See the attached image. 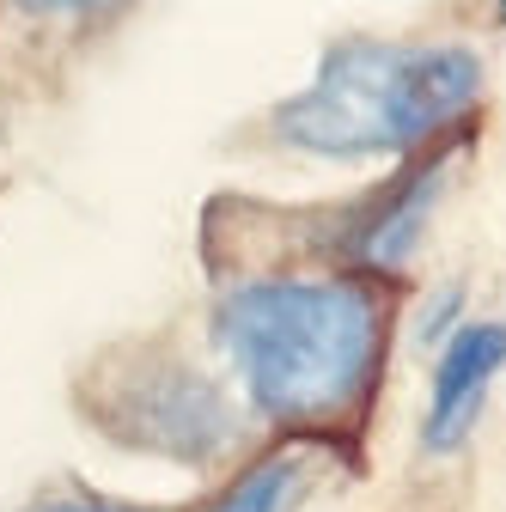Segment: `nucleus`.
I'll list each match as a JSON object with an SVG mask.
<instances>
[{"label":"nucleus","mask_w":506,"mask_h":512,"mask_svg":"<svg viewBox=\"0 0 506 512\" xmlns=\"http://www.w3.org/2000/svg\"><path fill=\"white\" fill-rule=\"evenodd\" d=\"M452 311H458V287H446V299H439V311H427V317H421V348L446 342V324H452Z\"/></svg>","instance_id":"obj_7"},{"label":"nucleus","mask_w":506,"mask_h":512,"mask_svg":"<svg viewBox=\"0 0 506 512\" xmlns=\"http://www.w3.org/2000/svg\"><path fill=\"white\" fill-rule=\"evenodd\" d=\"M104 421L116 427V439L183 458V464L220 458L238 433V415L220 397V384H208L202 372H189L177 360H141L135 378L110 384Z\"/></svg>","instance_id":"obj_3"},{"label":"nucleus","mask_w":506,"mask_h":512,"mask_svg":"<svg viewBox=\"0 0 506 512\" xmlns=\"http://www.w3.org/2000/svg\"><path fill=\"white\" fill-rule=\"evenodd\" d=\"M458 153H464V147H446L439 159H421V165L391 189V196L378 202V214H372V220L360 226V238H354V256H360L366 269L397 275L409 256H415V244H421V232H427L439 196H446V183H452Z\"/></svg>","instance_id":"obj_5"},{"label":"nucleus","mask_w":506,"mask_h":512,"mask_svg":"<svg viewBox=\"0 0 506 512\" xmlns=\"http://www.w3.org/2000/svg\"><path fill=\"white\" fill-rule=\"evenodd\" d=\"M482 98V61L458 43H336L305 92L275 110V135L318 159L409 153Z\"/></svg>","instance_id":"obj_2"},{"label":"nucleus","mask_w":506,"mask_h":512,"mask_svg":"<svg viewBox=\"0 0 506 512\" xmlns=\"http://www.w3.org/2000/svg\"><path fill=\"white\" fill-rule=\"evenodd\" d=\"M385 299L354 275L238 281L214 305V342L275 427H342L385 366Z\"/></svg>","instance_id":"obj_1"},{"label":"nucleus","mask_w":506,"mask_h":512,"mask_svg":"<svg viewBox=\"0 0 506 512\" xmlns=\"http://www.w3.org/2000/svg\"><path fill=\"white\" fill-rule=\"evenodd\" d=\"M305 488H311V458L299 445H281L263 464H250L208 512H293Z\"/></svg>","instance_id":"obj_6"},{"label":"nucleus","mask_w":506,"mask_h":512,"mask_svg":"<svg viewBox=\"0 0 506 512\" xmlns=\"http://www.w3.org/2000/svg\"><path fill=\"white\" fill-rule=\"evenodd\" d=\"M500 324H464L446 336V354L433 366V397H427V452H452L464 445V433L482 421V403H488V384L500 372Z\"/></svg>","instance_id":"obj_4"},{"label":"nucleus","mask_w":506,"mask_h":512,"mask_svg":"<svg viewBox=\"0 0 506 512\" xmlns=\"http://www.w3.org/2000/svg\"><path fill=\"white\" fill-rule=\"evenodd\" d=\"M43 512H141V506H98V500H61V506H43Z\"/></svg>","instance_id":"obj_8"}]
</instances>
